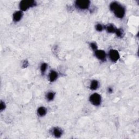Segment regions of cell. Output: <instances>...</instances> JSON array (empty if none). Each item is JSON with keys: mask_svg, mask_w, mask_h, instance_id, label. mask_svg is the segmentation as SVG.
<instances>
[{"mask_svg": "<svg viewBox=\"0 0 139 139\" xmlns=\"http://www.w3.org/2000/svg\"><path fill=\"white\" fill-rule=\"evenodd\" d=\"M36 5V2L33 0H24L20 2L19 4V8L22 12L26 11L30 8L35 7Z\"/></svg>", "mask_w": 139, "mask_h": 139, "instance_id": "6da1fadb", "label": "cell"}, {"mask_svg": "<svg viewBox=\"0 0 139 139\" xmlns=\"http://www.w3.org/2000/svg\"><path fill=\"white\" fill-rule=\"evenodd\" d=\"M115 16L117 18L122 19L124 18L126 14L125 8L122 5L119 4L117 7L113 11Z\"/></svg>", "mask_w": 139, "mask_h": 139, "instance_id": "7a4b0ae2", "label": "cell"}, {"mask_svg": "<svg viewBox=\"0 0 139 139\" xmlns=\"http://www.w3.org/2000/svg\"><path fill=\"white\" fill-rule=\"evenodd\" d=\"M90 6V1L88 0H78L75 2V7L80 10L89 9Z\"/></svg>", "mask_w": 139, "mask_h": 139, "instance_id": "3957f363", "label": "cell"}, {"mask_svg": "<svg viewBox=\"0 0 139 139\" xmlns=\"http://www.w3.org/2000/svg\"><path fill=\"white\" fill-rule=\"evenodd\" d=\"M90 103L96 106L101 105L102 102L101 96L98 93H94L90 95L89 97Z\"/></svg>", "mask_w": 139, "mask_h": 139, "instance_id": "277c9868", "label": "cell"}, {"mask_svg": "<svg viewBox=\"0 0 139 139\" xmlns=\"http://www.w3.org/2000/svg\"><path fill=\"white\" fill-rule=\"evenodd\" d=\"M108 55H109L110 60L113 62H116L120 58L119 52L118 51L114 49L110 50L109 52V53H108Z\"/></svg>", "mask_w": 139, "mask_h": 139, "instance_id": "5b68a950", "label": "cell"}, {"mask_svg": "<svg viewBox=\"0 0 139 139\" xmlns=\"http://www.w3.org/2000/svg\"><path fill=\"white\" fill-rule=\"evenodd\" d=\"M95 57L100 61H105L106 59V52L102 50H97L95 52Z\"/></svg>", "mask_w": 139, "mask_h": 139, "instance_id": "8992f818", "label": "cell"}, {"mask_svg": "<svg viewBox=\"0 0 139 139\" xmlns=\"http://www.w3.org/2000/svg\"><path fill=\"white\" fill-rule=\"evenodd\" d=\"M63 131L59 127H54L52 130V134L56 138H60L63 135Z\"/></svg>", "mask_w": 139, "mask_h": 139, "instance_id": "52a82bcc", "label": "cell"}, {"mask_svg": "<svg viewBox=\"0 0 139 139\" xmlns=\"http://www.w3.org/2000/svg\"><path fill=\"white\" fill-rule=\"evenodd\" d=\"M24 13L21 10H18L15 12L13 15V20L15 22H19L22 18Z\"/></svg>", "mask_w": 139, "mask_h": 139, "instance_id": "ba28073f", "label": "cell"}, {"mask_svg": "<svg viewBox=\"0 0 139 139\" xmlns=\"http://www.w3.org/2000/svg\"><path fill=\"white\" fill-rule=\"evenodd\" d=\"M58 73L55 70H51L49 74V78L50 82H55L58 78Z\"/></svg>", "mask_w": 139, "mask_h": 139, "instance_id": "9c48e42d", "label": "cell"}, {"mask_svg": "<svg viewBox=\"0 0 139 139\" xmlns=\"http://www.w3.org/2000/svg\"><path fill=\"white\" fill-rule=\"evenodd\" d=\"M116 29L117 28H116V27L112 24H108V25L105 26V29L108 33H110V34L115 33Z\"/></svg>", "mask_w": 139, "mask_h": 139, "instance_id": "30bf717a", "label": "cell"}, {"mask_svg": "<svg viewBox=\"0 0 139 139\" xmlns=\"http://www.w3.org/2000/svg\"><path fill=\"white\" fill-rule=\"evenodd\" d=\"M47 110L45 107L40 106L39 108H38V109L37 110V114L39 116L44 117L46 115V114H47Z\"/></svg>", "mask_w": 139, "mask_h": 139, "instance_id": "8fae6325", "label": "cell"}, {"mask_svg": "<svg viewBox=\"0 0 139 139\" xmlns=\"http://www.w3.org/2000/svg\"><path fill=\"white\" fill-rule=\"evenodd\" d=\"M99 85V84L98 81L96 80V79H94L92 80L90 84V89L92 91H95L96 90Z\"/></svg>", "mask_w": 139, "mask_h": 139, "instance_id": "7c38bea8", "label": "cell"}, {"mask_svg": "<svg viewBox=\"0 0 139 139\" xmlns=\"http://www.w3.org/2000/svg\"><path fill=\"white\" fill-rule=\"evenodd\" d=\"M55 95H56L55 92H54L53 91H50L46 94V98L49 101H52L54 99V98H55Z\"/></svg>", "mask_w": 139, "mask_h": 139, "instance_id": "4fadbf2b", "label": "cell"}, {"mask_svg": "<svg viewBox=\"0 0 139 139\" xmlns=\"http://www.w3.org/2000/svg\"><path fill=\"white\" fill-rule=\"evenodd\" d=\"M116 36L119 38H122L123 36H124L125 33L124 31H123V30L121 28H117L116 30L115 33Z\"/></svg>", "mask_w": 139, "mask_h": 139, "instance_id": "5bb4252c", "label": "cell"}, {"mask_svg": "<svg viewBox=\"0 0 139 139\" xmlns=\"http://www.w3.org/2000/svg\"><path fill=\"white\" fill-rule=\"evenodd\" d=\"M47 67H48V64L47 63H43L41 64L40 71L42 74H44L45 73L46 70H47Z\"/></svg>", "mask_w": 139, "mask_h": 139, "instance_id": "9a60e30c", "label": "cell"}, {"mask_svg": "<svg viewBox=\"0 0 139 139\" xmlns=\"http://www.w3.org/2000/svg\"><path fill=\"white\" fill-rule=\"evenodd\" d=\"M95 29L98 32H102L105 29V26L101 24H98L95 26Z\"/></svg>", "mask_w": 139, "mask_h": 139, "instance_id": "2e32d148", "label": "cell"}, {"mask_svg": "<svg viewBox=\"0 0 139 139\" xmlns=\"http://www.w3.org/2000/svg\"><path fill=\"white\" fill-rule=\"evenodd\" d=\"M90 47L91 49L93 50L94 52L98 50V46L96 42H91L90 43Z\"/></svg>", "mask_w": 139, "mask_h": 139, "instance_id": "e0dca14e", "label": "cell"}, {"mask_svg": "<svg viewBox=\"0 0 139 139\" xmlns=\"http://www.w3.org/2000/svg\"><path fill=\"white\" fill-rule=\"evenodd\" d=\"M6 105L5 102L1 101V103H0V111H2L6 109Z\"/></svg>", "mask_w": 139, "mask_h": 139, "instance_id": "ac0fdd59", "label": "cell"}, {"mask_svg": "<svg viewBox=\"0 0 139 139\" xmlns=\"http://www.w3.org/2000/svg\"><path fill=\"white\" fill-rule=\"evenodd\" d=\"M29 64H28V60H25L24 62H23V64H22V67L23 68H26L28 66Z\"/></svg>", "mask_w": 139, "mask_h": 139, "instance_id": "d6986e66", "label": "cell"}, {"mask_svg": "<svg viewBox=\"0 0 139 139\" xmlns=\"http://www.w3.org/2000/svg\"><path fill=\"white\" fill-rule=\"evenodd\" d=\"M108 92H109V94H111L113 92V89L111 87H109L108 88Z\"/></svg>", "mask_w": 139, "mask_h": 139, "instance_id": "ffe728a7", "label": "cell"}]
</instances>
